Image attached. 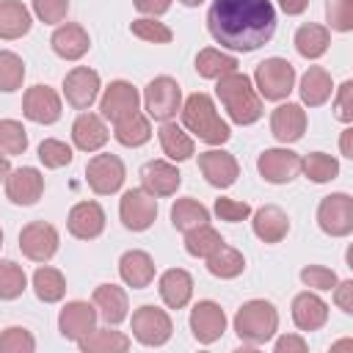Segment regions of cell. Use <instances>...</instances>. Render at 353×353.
<instances>
[{"mask_svg": "<svg viewBox=\"0 0 353 353\" xmlns=\"http://www.w3.org/2000/svg\"><path fill=\"white\" fill-rule=\"evenodd\" d=\"M72 146L58 138H44L39 143V160L44 163V168H63L72 163Z\"/></svg>", "mask_w": 353, "mask_h": 353, "instance_id": "bcb514c9", "label": "cell"}, {"mask_svg": "<svg viewBox=\"0 0 353 353\" xmlns=\"http://www.w3.org/2000/svg\"><path fill=\"white\" fill-rule=\"evenodd\" d=\"M207 270L215 276V279H234L245 270V259L237 248L221 243L210 256H207Z\"/></svg>", "mask_w": 353, "mask_h": 353, "instance_id": "8d00e7d4", "label": "cell"}, {"mask_svg": "<svg viewBox=\"0 0 353 353\" xmlns=\"http://www.w3.org/2000/svg\"><path fill=\"white\" fill-rule=\"evenodd\" d=\"M135 8L146 17H160L171 8V0H135Z\"/></svg>", "mask_w": 353, "mask_h": 353, "instance_id": "9f6ffc18", "label": "cell"}, {"mask_svg": "<svg viewBox=\"0 0 353 353\" xmlns=\"http://www.w3.org/2000/svg\"><path fill=\"white\" fill-rule=\"evenodd\" d=\"M171 223L179 232H190L201 223H210V210L196 199H176L171 204Z\"/></svg>", "mask_w": 353, "mask_h": 353, "instance_id": "74e56055", "label": "cell"}, {"mask_svg": "<svg viewBox=\"0 0 353 353\" xmlns=\"http://www.w3.org/2000/svg\"><path fill=\"white\" fill-rule=\"evenodd\" d=\"M301 102L309 105V108H320L331 99V91H334V83H331V74L323 69V66H309L301 77Z\"/></svg>", "mask_w": 353, "mask_h": 353, "instance_id": "f546056e", "label": "cell"}, {"mask_svg": "<svg viewBox=\"0 0 353 353\" xmlns=\"http://www.w3.org/2000/svg\"><path fill=\"white\" fill-rule=\"evenodd\" d=\"M44 193V176L39 168L33 165H22V168H14L8 171L6 176V196L11 204L17 207H30L41 199Z\"/></svg>", "mask_w": 353, "mask_h": 353, "instance_id": "5bb4252c", "label": "cell"}, {"mask_svg": "<svg viewBox=\"0 0 353 353\" xmlns=\"http://www.w3.org/2000/svg\"><path fill=\"white\" fill-rule=\"evenodd\" d=\"M215 94L221 99V105L226 108L229 119L234 124H254L262 119V97L256 94L254 83L248 74L243 72H229L223 77H218V85H215Z\"/></svg>", "mask_w": 353, "mask_h": 353, "instance_id": "7a4b0ae2", "label": "cell"}, {"mask_svg": "<svg viewBox=\"0 0 353 353\" xmlns=\"http://www.w3.org/2000/svg\"><path fill=\"white\" fill-rule=\"evenodd\" d=\"M334 303L345 312V314H353V281H336L334 284Z\"/></svg>", "mask_w": 353, "mask_h": 353, "instance_id": "db71d44e", "label": "cell"}, {"mask_svg": "<svg viewBox=\"0 0 353 353\" xmlns=\"http://www.w3.org/2000/svg\"><path fill=\"white\" fill-rule=\"evenodd\" d=\"M130 325H132V336L146 347H160L174 334V323H171L168 312L157 309V306H149V303L132 312Z\"/></svg>", "mask_w": 353, "mask_h": 353, "instance_id": "52a82bcc", "label": "cell"}, {"mask_svg": "<svg viewBox=\"0 0 353 353\" xmlns=\"http://www.w3.org/2000/svg\"><path fill=\"white\" fill-rule=\"evenodd\" d=\"M33 292L39 301L44 303H58L66 295V279L58 268H50L41 262V268H36L33 273Z\"/></svg>", "mask_w": 353, "mask_h": 353, "instance_id": "e575fe53", "label": "cell"}, {"mask_svg": "<svg viewBox=\"0 0 353 353\" xmlns=\"http://www.w3.org/2000/svg\"><path fill=\"white\" fill-rule=\"evenodd\" d=\"M119 218L130 232H146L157 218V199L143 188H132L119 201Z\"/></svg>", "mask_w": 353, "mask_h": 353, "instance_id": "30bf717a", "label": "cell"}, {"mask_svg": "<svg viewBox=\"0 0 353 353\" xmlns=\"http://www.w3.org/2000/svg\"><path fill=\"white\" fill-rule=\"evenodd\" d=\"M334 116L345 124L353 121V80H345L334 97Z\"/></svg>", "mask_w": 353, "mask_h": 353, "instance_id": "f5cc1de1", "label": "cell"}, {"mask_svg": "<svg viewBox=\"0 0 353 353\" xmlns=\"http://www.w3.org/2000/svg\"><path fill=\"white\" fill-rule=\"evenodd\" d=\"M199 168L204 174V179L212 185V188H229L237 182L240 176V165H237V157L223 152V149H210V152H201L199 154Z\"/></svg>", "mask_w": 353, "mask_h": 353, "instance_id": "d6986e66", "label": "cell"}, {"mask_svg": "<svg viewBox=\"0 0 353 353\" xmlns=\"http://www.w3.org/2000/svg\"><path fill=\"white\" fill-rule=\"evenodd\" d=\"M50 44H52V52L63 61H77L88 52L91 47V39H88V30L77 22H66V25H58L55 33L50 36Z\"/></svg>", "mask_w": 353, "mask_h": 353, "instance_id": "603a6c76", "label": "cell"}, {"mask_svg": "<svg viewBox=\"0 0 353 353\" xmlns=\"http://www.w3.org/2000/svg\"><path fill=\"white\" fill-rule=\"evenodd\" d=\"M69 234L77 240H94L105 232V210L97 201H77L66 218Z\"/></svg>", "mask_w": 353, "mask_h": 353, "instance_id": "44dd1931", "label": "cell"}, {"mask_svg": "<svg viewBox=\"0 0 353 353\" xmlns=\"http://www.w3.org/2000/svg\"><path fill=\"white\" fill-rule=\"evenodd\" d=\"M143 105L149 119L154 121H171L179 108H182V88L174 77L160 74L154 80H149V85L143 88Z\"/></svg>", "mask_w": 353, "mask_h": 353, "instance_id": "8992f818", "label": "cell"}, {"mask_svg": "<svg viewBox=\"0 0 353 353\" xmlns=\"http://www.w3.org/2000/svg\"><path fill=\"white\" fill-rule=\"evenodd\" d=\"M0 245H3V229H0Z\"/></svg>", "mask_w": 353, "mask_h": 353, "instance_id": "be15d7a7", "label": "cell"}, {"mask_svg": "<svg viewBox=\"0 0 353 353\" xmlns=\"http://www.w3.org/2000/svg\"><path fill=\"white\" fill-rule=\"evenodd\" d=\"M306 6H309V0H279V8H281L284 14H290V17L303 14V11H306Z\"/></svg>", "mask_w": 353, "mask_h": 353, "instance_id": "6f0895ef", "label": "cell"}, {"mask_svg": "<svg viewBox=\"0 0 353 353\" xmlns=\"http://www.w3.org/2000/svg\"><path fill=\"white\" fill-rule=\"evenodd\" d=\"M251 226H254V234L262 240V243H281L290 232V218L281 207L276 204H265L254 212L251 218Z\"/></svg>", "mask_w": 353, "mask_h": 353, "instance_id": "4316f807", "label": "cell"}, {"mask_svg": "<svg viewBox=\"0 0 353 353\" xmlns=\"http://www.w3.org/2000/svg\"><path fill=\"white\" fill-rule=\"evenodd\" d=\"M28 149V130L17 119H0V154L17 157Z\"/></svg>", "mask_w": 353, "mask_h": 353, "instance_id": "b9f144b4", "label": "cell"}, {"mask_svg": "<svg viewBox=\"0 0 353 353\" xmlns=\"http://www.w3.org/2000/svg\"><path fill=\"white\" fill-rule=\"evenodd\" d=\"M30 11L19 0H0V39L14 41L30 30Z\"/></svg>", "mask_w": 353, "mask_h": 353, "instance_id": "4dcf8cb0", "label": "cell"}, {"mask_svg": "<svg viewBox=\"0 0 353 353\" xmlns=\"http://www.w3.org/2000/svg\"><path fill=\"white\" fill-rule=\"evenodd\" d=\"M317 226L331 237H347L353 232V199L347 193H331L317 204Z\"/></svg>", "mask_w": 353, "mask_h": 353, "instance_id": "ba28073f", "label": "cell"}, {"mask_svg": "<svg viewBox=\"0 0 353 353\" xmlns=\"http://www.w3.org/2000/svg\"><path fill=\"white\" fill-rule=\"evenodd\" d=\"M157 290H160V298L168 309H182L193 298V276L182 268H171L160 276Z\"/></svg>", "mask_w": 353, "mask_h": 353, "instance_id": "484cf974", "label": "cell"}, {"mask_svg": "<svg viewBox=\"0 0 353 353\" xmlns=\"http://www.w3.org/2000/svg\"><path fill=\"white\" fill-rule=\"evenodd\" d=\"M130 30H132V36H138L143 41H152V44H168L174 39L171 28L163 25V22H157L154 17H138V19H132Z\"/></svg>", "mask_w": 353, "mask_h": 353, "instance_id": "f6af8a7d", "label": "cell"}, {"mask_svg": "<svg viewBox=\"0 0 353 353\" xmlns=\"http://www.w3.org/2000/svg\"><path fill=\"white\" fill-rule=\"evenodd\" d=\"M33 350H36V339L28 328L8 325L0 334V353H33Z\"/></svg>", "mask_w": 353, "mask_h": 353, "instance_id": "7dc6e473", "label": "cell"}, {"mask_svg": "<svg viewBox=\"0 0 353 353\" xmlns=\"http://www.w3.org/2000/svg\"><path fill=\"white\" fill-rule=\"evenodd\" d=\"M119 276L127 287L132 290H143L152 284L154 279V259L141 251V248H132V251H124L121 259H119Z\"/></svg>", "mask_w": 353, "mask_h": 353, "instance_id": "d4e9b609", "label": "cell"}, {"mask_svg": "<svg viewBox=\"0 0 353 353\" xmlns=\"http://www.w3.org/2000/svg\"><path fill=\"white\" fill-rule=\"evenodd\" d=\"M108 127L97 113H80L72 124V141L80 152H97L108 143Z\"/></svg>", "mask_w": 353, "mask_h": 353, "instance_id": "f1b7e54d", "label": "cell"}, {"mask_svg": "<svg viewBox=\"0 0 353 353\" xmlns=\"http://www.w3.org/2000/svg\"><path fill=\"white\" fill-rule=\"evenodd\" d=\"M94 306H97V314L108 323V325H119L127 320V292L124 287L119 284H99L94 290Z\"/></svg>", "mask_w": 353, "mask_h": 353, "instance_id": "83f0119b", "label": "cell"}, {"mask_svg": "<svg viewBox=\"0 0 353 353\" xmlns=\"http://www.w3.org/2000/svg\"><path fill=\"white\" fill-rule=\"evenodd\" d=\"M58 229L44 221H30L19 232V251L30 262H50L58 251Z\"/></svg>", "mask_w": 353, "mask_h": 353, "instance_id": "8fae6325", "label": "cell"}, {"mask_svg": "<svg viewBox=\"0 0 353 353\" xmlns=\"http://www.w3.org/2000/svg\"><path fill=\"white\" fill-rule=\"evenodd\" d=\"M8 171H11V163H8V157H6V154H0V182H6Z\"/></svg>", "mask_w": 353, "mask_h": 353, "instance_id": "91938a15", "label": "cell"}, {"mask_svg": "<svg viewBox=\"0 0 353 353\" xmlns=\"http://www.w3.org/2000/svg\"><path fill=\"white\" fill-rule=\"evenodd\" d=\"M190 331L196 336V342L201 345H212L223 336L226 331V314L215 301H199L190 309Z\"/></svg>", "mask_w": 353, "mask_h": 353, "instance_id": "2e32d148", "label": "cell"}, {"mask_svg": "<svg viewBox=\"0 0 353 353\" xmlns=\"http://www.w3.org/2000/svg\"><path fill=\"white\" fill-rule=\"evenodd\" d=\"M33 11L44 25H58L69 11V0H33Z\"/></svg>", "mask_w": 353, "mask_h": 353, "instance_id": "f907efd6", "label": "cell"}, {"mask_svg": "<svg viewBox=\"0 0 353 353\" xmlns=\"http://www.w3.org/2000/svg\"><path fill=\"white\" fill-rule=\"evenodd\" d=\"M221 243H223L221 232L212 229L210 223H201V226L185 232V251H188L190 256H201V259H207Z\"/></svg>", "mask_w": 353, "mask_h": 353, "instance_id": "ab89813d", "label": "cell"}, {"mask_svg": "<svg viewBox=\"0 0 353 353\" xmlns=\"http://www.w3.org/2000/svg\"><path fill=\"white\" fill-rule=\"evenodd\" d=\"M113 135H116V141H119L121 146L135 149V146H143V143L152 138V124H149V119H146L143 113L135 110V113H130V116H124V119L116 121Z\"/></svg>", "mask_w": 353, "mask_h": 353, "instance_id": "d590c367", "label": "cell"}, {"mask_svg": "<svg viewBox=\"0 0 353 353\" xmlns=\"http://www.w3.org/2000/svg\"><path fill=\"white\" fill-rule=\"evenodd\" d=\"M22 80H25L22 58L11 50H0V91L11 94V91L22 88Z\"/></svg>", "mask_w": 353, "mask_h": 353, "instance_id": "ee69618b", "label": "cell"}, {"mask_svg": "<svg viewBox=\"0 0 353 353\" xmlns=\"http://www.w3.org/2000/svg\"><path fill=\"white\" fill-rule=\"evenodd\" d=\"M234 69H237V58L226 55V52H221L215 47H204L196 55V72L201 77H207V80H218V77H223V74H229Z\"/></svg>", "mask_w": 353, "mask_h": 353, "instance_id": "f35d334b", "label": "cell"}, {"mask_svg": "<svg viewBox=\"0 0 353 353\" xmlns=\"http://www.w3.org/2000/svg\"><path fill=\"white\" fill-rule=\"evenodd\" d=\"M325 17L334 30H339V33L353 30V0H328Z\"/></svg>", "mask_w": 353, "mask_h": 353, "instance_id": "c3c4849f", "label": "cell"}, {"mask_svg": "<svg viewBox=\"0 0 353 353\" xmlns=\"http://www.w3.org/2000/svg\"><path fill=\"white\" fill-rule=\"evenodd\" d=\"M22 113L25 119L36 121V124H55L63 113V105H61V97L55 88L50 85H30L22 97Z\"/></svg>", "mask_w": 353, "mask_h": 353, "instance_id": "7c38bea8", "label": "cell"}, {"mask_svg": "<svg viewBox=\"0 0 353 353\" xmlns=\"http://www.w3.org/2000/svg\"><path fill=\"white\" fill-rule=\"evenodd\" d=\"M28 276L14 259H0V301H14L25 292Z\"/></svg>", "mask_w": 353, "mask_h": 353, "instance_id": "7bdbcfd3", "label": "cell"}, {"mask_svg": "<svg viewBox=\"0 0 353 353\" xmlns=\"http://www.w3.org/2000/svg\"><path fill=\"white\" fill-rule=\"evenodd\" d=\"M215 215L221 221H229V223H237V221H245L251 215V207L245 201H237V199H215Z\"/></svg>", "mask_w": 353, "mask_h": 353, "instance_id": "816d5d0a", "label": "cell"}, {"mask_svg": "<svg viewBox=\"0 0 353 353\" xmlns=\"http://www.w3.org/2000/svg\"><path fill=\"white\" fill-rule=\"evenodd\" d=\"M99 94V74L88 66H74L72 72H66L63 77V97L72 108L77 110H88L94 105Z\"/></svg>", "mask_w": 353, "mask_h": 353, "instance_id": "e0dca14e", "label": "cell"}, {"mask_svg": "<svg viewBox=\"0 0 353 353\" xmlns=\"http://www.w3.org/2000/svg\"><path fill=\"white\" fill-rule=\"evenodd\" d=\"M127 168L116 154H94L85 165V182L97 196H110L124 185Z\"/></svg>", "mask_w": 353, "mask_h": 353, "instance_id": "9c48e42d", "label": "cell"}, {"mask_svg": "<svg viewBox=\"0 0 353 353\" xmlns=\"http://www.w3.org/2000/svg\"><path fill=\"white\" fill-rule=\"evenodd\" d=\"M328 44H331V30H328L325 25L306 22V25H301V28L295 30V50H298V55H303V58H309V61L325 55Z\"/></svg>", "mask_w": 353, "mask_h": 353, "instance_id": "1f68e13d", "label": "cell"}, {"mask_svg": "<svg viewBox=\"0 0 353 353\" xmlns=\"http://www.w3.org/2000/svg\"><path fill=\"white\" fill-rule=\"evenodd\" d=\"M179 3H182V6H199L201 0H179Z\"/></svg>", "mask_w": 353, "mask_h": 353, "instance_id": "6125c7cd", "label": "cell"}, {"mask_svg": "<svg viewBox=\"0 0 353 353\" xmlns=\"http://www.w3.org/2000/svg\"><path fill=\"white\" fill-rule=\"evenodd\" d=\"M254 88L265 99H287L295 88V66L287 58H265L254 72Z\"/></svg>", "mask_w": 353, "mask_h": 353, "instance_id": "5b68a950", "label": "cell"}, {"mask_svg": "<svg viewBox=\"0 0 353 353\" xmlns=\"http://www.w3.org/2000/svg\"><path fill=\"white\" fill-rule=\"evenodd\" d=\"M276 331H279V312L265 298L245 301L234 314V334L245 347H259L270 342Z\"/></svg>", "mask_w": 353, "mask_h": 353, "instance_id": "277c9868", "label": "cell"}, {"mask_svg": "<svg viewBox=\"0 0 353 353\" xmlns=\"http://www.w3.org/2000/svg\"><path fill=\"white\" fill-rule=\"evenodd\" d=\"M141 185L143 190H149L154 199L160 196H174L176 188L182 185V174L176 165H171L168 160H149L141 168Z\"/></svg>", "mask_w": 353, "mask_h": 353, "instance_id": "ffe728a7", "label": "cell"}, {"mask_svg": "<svg viewBox=\"0 0 353 353\" xmlns=\"http://www.w3.org/2000/svg\"><path fill=\"white\" fill-rule=\"evenodd\" d=\"M77 345L83 353H124V350H130L132 339L121 331H110V325H108V328H94Z\"/></svg>", "mask_w": 353, "mask_h": 353, "instance_id": "d6a6232c", "label": "cell"}, {"mask_svg": "<svg viewBox=\"0 0 353 353\" xmlns=\"http://www.w3.org/2000/svg\"><path fill=\"white\" fill-rule=\"evenodd\" d=\"M292 323L301 331H317L328 323V303L314 292H298L292 298Z\"/></svg>", "mask_w": 353, "mask_h": 353, "instance_id": "cb8c5ba5", "label": "cell"}, {"mask_svg": "<svg viewBox=\"0 0 353 353\" xmlns=\"http://www.w3.org/2000/svg\"><path fill=\"white\" fill-rule=\"evenodd\" d=\"M160 146H163V154L168 160H176V163L193 157V152H196L193 138L179 124H174V121H163V127H160Z\"/></svg>", "mask_w": 353, "mask_h": 353, "instance_id": "836d02e7", "label": "cell"}, {"mask_svg": "<svg viewBox=\"0 0 353 353\" xmlns=\"http://www.w3.org/2000/svg\"><path fill=\"white\" fill-rule=\"evenodd\" d=\"M270 132L281 143H295L306 132V110L295 102H284L270 113Z\"/></svg>", "mask_w": 353, "mask_h": 353, "instance_id": "7402d4cb", "label": "cell"}, {"mask_svg": "<svg viewBox=\"0 0 353 353\" xmlns=\"http://www.w3.org/2000/svg\"><path fill=\"white\" fill-rule=\"evenodd\" d=\"M179 113H182V124H185V130L193 132V135H196L199 141H204V143L221 146V143H226V141L232 138L229 124L218 116L212 97L204 94V91L190 94V97L182 102Z\"/></svg>", "mask_w": 353, "mask_h": 353, "instance_id": "3957f363", "label": "cell"}, {"mask_svg": "<svg viewBox=\"0 0 353 353\" xmlns=\"http://www.w3.org/2000/svg\"><path fill=\"white\" fill-rule=\"evenodd\" d=\"M342 347H353V342H336L331 350H342Z\"/></svg>", "mask_w": 353, "mask_h": 353, "instance_id": "94428289", "label": "cell"}, {"mask_svg": "<svg viewBox=\"0 0 353 353\" xmlns=\"http://www.w3.org/2000/svg\"><path fill=\"white\" fill-rule=\"evenodd\" d=\"M301 281L312 290H334V284L339 281L336 273L331 268H323V265H306L301 270Z\"/></svg>", "mask_w": 353, "mask_h": 353, "instance_id": "681fc988", "label": "cell"}, {"mask_svg": "<svg viewBox=\"0 0 353 353\" xmlns=\"http://www.w3.org/2000/svg\"><path fill=\"white\" fill-rule=\"evenodd\" d=\"M97 306L88 303V301H69L61 314H58V331L63 339H72V342H80L83 336H88L94 328H97Z\"/></svg>", "mask_w": 353, "mask_h": 353, "instance_id": "9a60e30c", "label": "cell"}, {"mask_svg": "<svg viewBox=\"0 0 353 353\" xmlns=\"http://www.w3.org/2000/svg\"><path fill=\"white\" fill-rule=\"evenodd\" d=\"M301 171H303L312 182L323 185V182L336 179V174H339V160L331 157V154H325V152H312V154L301 157Z\"/></svg>", "mask_w": 353, "mask_h": 353, "instance_id": "60d3db41", "label": "cell"}, {"mask_svg": "<svg viewBox=\"0 0 353 353\" xmlns=\"http://www.w3.org/2000/svg\"><path fill=\"white\" fill-rule=\"evenodd\" d=\"M256 168L265 182L287 185L301 174V154H295L292 149H265L256 160Z\"/></svg>", "mask_w": 353, "mask_h": 353, "instance_id": "4fadbf2b", "label": "cell"}, {"mask_svg": "<svg viewBox=\"0 0 353 353\" xmlns=\"http://www.w3.org/2000/svg\"><path fill=\"white\" fill-rule=\"evenodd\" d=\"M207 30L226 50L254 52L273 39L276 8L270 0H212Z\"/></svg>", "mask_w": 353, "mask_h": 353, "instance_id": "6da1fadb", "label": "cell"}, {"mask_svg": "<svg viewBox=\"0 0 353 353\" xmlns=\"http://www.w3.org/2000/svg\"><path fill=\"white\" fill-rule=\"evenodd\" d=\"M138 105H141V94H138V88H135L132 83H127V80H113V83L105 88L102 99H99L102 119H110L113 124H116L119 119L135 113Z\"/></svg>", "mask_w": 353, "mask_h": 353, "instance_id": "ac0fdd59", "label": "cell"}, {"mask_svg": "<svg viewBox=\"0 0 353 353\" xmlns=\"http://www.w3.org/2000/svg\"><path fill=\"white\" fill-rule=\"evenodd\" d=\"M350 138H353V130L347 127V130L342 132V141H339V146H342V154H345V157H353V152H350Z\"/></svg>", "mask_w": 353, "mask_h": 353, "instance_id": "680465c9", "label": "cell"}, {"mask_svg": "<svg viewBox=\"0 0 353 353\" xmlns=\"http://www.w3.org/2000/svg\"><path fill=\"white\" fill-rule=\"evenodd\" d=\"M306 347H309L306 339L298 336V334H284V336H279L276 345H273L276 353H306Z\"/></svg>", "mask_w": 353, "mask_h": 353, "instance_id": "11a10c76", "label": "cell"}]
</instances>
